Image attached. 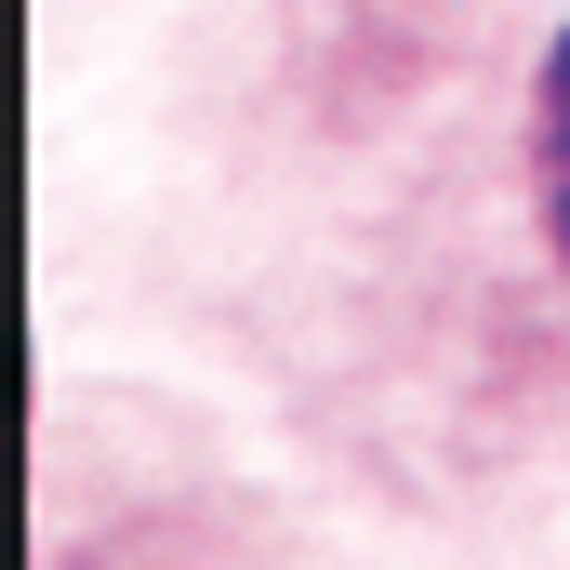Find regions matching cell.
<instances>
[{
	"instance_id": "6da1fadb",
	"label": "cell",
	"mask_w": 570,
	"mask_h": 570,
	"mask_svg": "<svg viewBox=\"0 0 570 570\" xmlns=\"http://www.w3.org/2000/svg\"><path fill=\"white\" fill-rule=\"evenodd\" d=\"M199 107L266 385L438 504H570V0H239Z\"/></svg>"
}]
</instances>
